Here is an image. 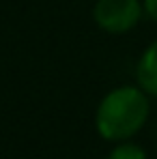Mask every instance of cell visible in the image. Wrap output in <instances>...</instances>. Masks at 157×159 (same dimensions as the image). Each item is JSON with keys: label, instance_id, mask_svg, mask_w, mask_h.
I'll return each mask as SVG.
<instances>
[{"label": "cell", "instance_id": "obj_1", "mask_svg": "<svg viewBox=\"0 0 157 159\" xmlns=\"http://www.w3.org/2000/svg\"><path fill=\"white\" fill-rule=\"evenodd\" d=\"M149 116L151 97L138 84H121L99 99L95 107V131L110 144L133 140L149 123Z\"/></svg>", "mask_w": 157, "mask_h": 159}, {"label": "cell", "instance_id": "obj_5", "mask_svg": "<svg viewBox=\"0 0 157 159\" xmlns=\"http://www.w3.org/2000/svg\"><path fill=\"white\" fill-rule=\"evenodd\" d=\"M142 7H144V15L157 24V0H142Z\"/></svg>", "mask_w": 157, "mask_h": 159}, {"label": "cell", "instance_id": "obj_4", "mask_svg": "<svg viewBox=\"0 0 157 159\" xmlns=\"http://www.w3.org/2000/svg\"><path fill=\"white\" fill-rule=\"evenodd\" d=\"M105 159H149V153L140 144L125 140V142H116Z\"/></svg>", "mask_w": 157, "mask_h": 159}, {"label": "cell", "instance_id": "obj_2", "mask_svg": "<svg viewBox=\"0 0 157 159\" xmlns=\"http://www.w3.org/2000/svg\"><path fill=\"white\" fill-rule=\"evenodd\" d=\"M144 17L142 0H97L93 4V22L105 34H127Z\"/></svg>", "mask_w": 157, "mask_h": 159}, {"label": "cell", "instance_id": "obj_3", "mask_svg": "<svg viewBox=\"0 0 157 159\" xmlns=\"http://www.w3.org/2000/svg\"><path fill=\"white\" fill-rule=\"evenodd\" d=\"M136 84L151 99H157V39L142 50L136 62Z\"/></svg>", "mask_w": 157, "mask_h": 159}]
</instances>
